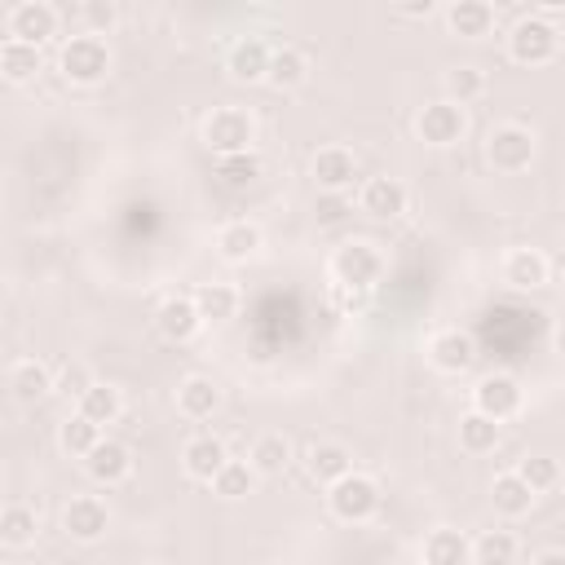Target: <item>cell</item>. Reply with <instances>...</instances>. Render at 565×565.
Masks as SVG:
<instances>
[{
	"mask_svg": "<svg viewBox=\"0 0 565 565\" xmlns=\"http://www.w3.org/2000/svg\"><path fill=\"white\" fill-rule=\"evenodd\" d=\"M521 552L512 530H486L481 539H472V561L477 565H512Z\"/></svg>",
	"mask_w": 565,
	"mask_h": 565,
	"instance_id": "836d02e7",
	"label": "cell"
},
{
	"mask_svg": "<svg viewBox=\"0 0 565 565\" xmlns=\"http://www.w3.org/2000/svg\"><path fill=\"white\" fill-rule=\"evenodd\" d=\"M57 9L49 4V0H18L13 9H9V18H4V31H9V40H22V44H44V40H53L57 35Z\"/></svg>",
	"mask_w": 565,
	"mask_h": 565,
	"instance_id": "9c48e42d",
	"label": "cell"
},
{
	"mask_svg": "<svg viewBox=\"0 0 565 565\" xmlns=\"http://www.w3.org/2000/svg\"><path fill=\"white\" fill-rule=\"evenodd\" d=\"M79 13H84V26H88L93 35H106V31L119 22V9H115L110 0H88Z\"/></svg>",
	"mask_w": 565,
	"mask_h": 565,
	"instance_id": "ab89813d",
	"label": "cell"
},
{
	"mask_svg": "<svg viewBox=\"0 0 565 565\" xmlns=\"http://www.w3.org/2000/svg\"><path fill=\"white\" fill-rule=\"evenodd\" d=\"M9 393L22 406H35L49 393H57V371H49V362H40V358H18L9 366Z\"/></svg>",
	"mask_w": 565,
	"mask_h": 565,
	"instance_id": "9a60e30c",
	"label": "cell"
},
{
	"mask_svg": "<svg viewBox=\"0 0 565 565\" xmlns=\"http://www.w3.org/2000/svg\"><path fill=\"white\" fill-rule=\"evenodd\" d=\"M472 358H477V340H472L468 331H459V327H441V331L428 340V362H433V371H441V375L468 371Z\"/></svg>",
	"mask_w": 565,
	"mask_h": 565,
	"instance_id": "4fadbf2b",
	"label": "cell"
},
{
	"mask_svg": "<svg viewBox=\"0 0 565 565\" xmlns=\"http://www.w3.org/2000/svg\"><path fill=\"white\" fill-rule=\"evenodd\" d=\"M384 274V256L371 247V243H344L335 256H331V282L335 287H349V291H371Z\"/></svg>",
	"mask_w": 565,
	"mask_h": 565,
	"instance_id": "5b68a950",
	"label": "cell"
},
{
	"mask_svg": "<svg viewBox=\"0 0 565 565\" xmlns=\"http://www.w3.org/2000/svg\"><path fill=\"white\" fill-rule=\"evenodd\" d=\"M340 216H344V194H322L318 199V221L322 225H335Z\"/></svg>",
	"mask_w": 565,
	"mask_h": 565,
	"instance_id": "60d3db41",
	"label": "cell"
},
{
	"mask_svg": "<svg viewBox=\"0 0 565 565\" xmlns=\"http://www.w3.org/2000/svg\"><path fill=\"white\" fill-rule=\"evenodd\" d=\"M57 71H62L66 84H79V88L102 84L106 71H110V49H106V40L93 35V31L71 35V40L57 49Z\"/></svg>",
	"mask_w": 565,
	"mask_h": 565,
	"instance_id": "7a4b0ae2",
	"label": "cell"
},
{
	"mask_svg": "<svg viewBox=\"0 0 565 565\" xmlns=\"http://www.w3.org/2000/svg\"><path fill=\"white\" fill-rule=\"evenodd\" d=\"M419 561L424 565H472V539L455 525H437V530L424 534Z\"/></svg>",
	"mask_w": 565,
	"mask_h": 565,
	"instance_id": "d6986e66",
	"label": "cell"
},
{
	"mask_svg": "<svg viewBox=\"0 0 565 565\" xmlns=\"http://www.w3.org/2000/svg\"><path fill=\"white\" fill-rule=\"evenodd\" d=\"M459 446H463L468 455H490V450L499 446V424H494L490 415H481V411H468V415L459 419Z\"/></svg>",
	"mask_w": 565,
	"mask_h": 565,
	"instance_id": "d6a6232c",
	"label": "cell"
},
{
	"mask_svg": "<svg viewBox=\"0 0 565 565\" xmlns=\"http://www.w3.org/2000/svg\"><path fill=\"white\" fill-rule=\"evenodd\" d=\"M252 486H256V472H252V463H243V459H230L221 472H216V481H212V494H221V499H247L252 494Z\"/></svg>",
	"mask_w": 565,
	"mask_h": 565,
	"instance_id": "74e56055",
	"label": "cell"
},
{
	"mask_svg": "<svg viewBox=\"0 0 565 565\" xmlns=\"http://www.w3.org/2000/svg\"><path fill=\"white\" fill-rule=\"evenodd\" d=\"M521 406H525V388H521L508 371H494V375H486V380L472 388V411L490 415L494 424H508L512 415H521Z\"/></svg>",
	"mask_w": 565,
	"mask_h": 565,
	"instance_id": "ba28073f",
	"label": "cell"
},
{
	"mask_svg": "<svg viewBox=\"0 0 565 565\" xmlns=\"http://www.w3.org/2000/svg\"><path fill=\"white\" fill-rule=\"evenodd\" d=\"M463 132H468V110L455 106V102H446V97L419 106V115H415V137H419L424 146L446 150V146L463 141Z\"/></svg>",
	"mask_w": 565,
	"mask_h": 565,
	"instance_id": "52a82bcc",
	"label": "cell"
},
{
	"mask_svg": "<svg viewBox=\"0 0 565 565\" xmlns=\"http://www.w3.org/2000/svg\"><path fill=\"white\" fill-rule=\"evenodd\" d=\"M441 88H446V102L468 106V102H477L486 93V71L481 66H450L441 75Z\"/></svg>",
	"mask_w": 565,
	"mask_h": 565,
	"instance_id": "e575fe53",
	"label": "cell"
},
{
	"mask_svg": "<svg viewBox=\"0 0 565 565\" xmlns=\"http://www.w3.org/2000/svg\"><path fill=\"white\" fill-rule=\"evenodd\" d=\"M556 13H565V0H543V4L534 9V18H547V22H552Z\"/></svg>",
	"mask_w": 565,
	"mask_h": 565,
	"instance_id": "ee69618b",
	"label": "cell"
},
{
	"mask_svg": "<svg viewBox=\"0 0 565 565\" xmlns=\"http://www.w3.org/2000/svg\"><path fill=\"white\" fill-rule=\"evenodd\" d=\"M154 565H159V561H154Z\"/></svg>",
	"mask_w": 565,
	"mask_h": 565,
	"instance_id": "bcb514c9",
	"label": "cell"
},
{
	"mask_svg": "<svg viewBox=\"0 0 565 565\" xmlns=\"http://www.w3.org/2000/svg\"><path fill=\"white\" fill-rule=\"evenodd\" d=\"M397 18H428L433 13V0H415V4H393Z\"/></svg>",
	"mask_w": 565,
	"mask_h": 565,
	"instance_id": "b9f144b4",
	"label": "cell"
},
{
	"mask_svg": "<svg viewBox=\"0 0 565 565\" xmlns=\"http://www.w3.org/2000/svg\"><path fill=\"white\" fill-rule=\"evenodd\" d=\"M84 472H88L97 486H119V481L132 477V450H128L124 441H115V437H102V441L93 446V455L84 459Z\"/></svg>",
	"mask_w": 565,
	"mask_h": 565,
	"instance_id": "ac0fdd59",
	"label": "cell"
},
{
	"mask_svg": "<svg viewBox=\"0 0 565 565\" xmlns=\"http://www.w3.org/2000/svg\"><path fill=\"white\" fill-rule=\"evenodd\" d=\"M305 468H309V477H313L318 486H335L340 477L353 472V455H349L340 441H318V446L305 455Z\"/></svg>",
	"mask_w": 565,
	"mask_h": 565,
	"instance_id": "d4e9b609",
	"label": "cell"
},
{
	"mask_svg": "<svg viewBox=\"0 0 565 565\" xmlns=\"http://www.w3.org/2000/svg\"><path fill=\"white\" fill-rule=\"evenodd\" d=\"M194 305H199V318L203 322L221 327V322H230L238 313V291L230 282H199L194 287Z\"/></svg>",
	"mask_w": 565,
	"mask_h": 565,
	"instance_id": "4316f807",
	"label": "cell"
},
{
	"mask_svg": "<svg viewBox=\"0 0 565 565\" xmlns=\"http://www.w3.org/2000/svg\"><path fill=\"white\" fill-rule=\"evenodd\" d=\"M534 132L530 128H521V124H499V128H490L486 132V159H490V168L494 172H525L530 163H534Z\"/></svg>",
	"mask_w": 565,
	"mask_h": 565,
	"instance_id": "8992f818",
	"label": "cell"
},
{
	"mask_svg": "<svg viewBox=\"0 0 565 565\" xmlns=\"http://www.w3.org/2000/svg\"><path fill=\"white\" fill-rule=\"evenodd\" d=\"M530 565H565V547H543Z\"/></svg>",
	"mask_w": 565,
	"mask_h": 565,
	"instance_id": "7bdbcfd3",
	"label": "cell"
},
{
	"mask_svg": "<svg viewBox=\"0 0 565 565\" xmlns=\"http://www.w3.org/2000/svg\"><path fill=\"white\" fill-rule=\"evenodd\" d=\"M154 327H159L163 340H172V344H190L207 322L199 318L194 296H168V300H159V309H154Z\"/></svg>",
	"mask_w": 565,
	"mask_h": 565,
	"instance_id": "7c38bea8",
	"label": "cell"
},
{
	"mask_svg": "<svg viewBox=\"0 0 565 565\" xmlns=\"http://www.w3.org/2000/svg\"><path fill=\"white\" fill-rule=\"evenodd\" d=\"M309 172H313V185H318L322 194H349L353 181H358V159H353L349 146H322V150L313 154Z\"/></svg>",
	"mask_w": 565,
	"mask_h": 565,
	"instance_id": "8fae6325",
	"label": "cell"
},
{
	"mask_svg": "<svg viewBox=\"0 0 565 565\" xmlns=\"http://www.w3.org/2000/svg\"><path fill=\"white\" fill-rule=\"evenodd\" d=\"M97 441H102V428H97L93 419H84L79 411H75V415H66V419L57 424V446H62L71 459H88Z\"/></svg>",
	"mask_w": 565,
	"mask_h": 565,
	"instance_id": "4dcf8cb0",
	"label": "cell"
},
{
	"mask_svg": "<svg viewBox=\"0 0 565 565\" xmlns=\"http://www.w3.org/2000/svg\"><path fill=\"white\" fill-rule=\"evenodd\" d=\"M534 499H539V494L516 477V468H512V472H499V477L490 481V503H494V512L508 516V521L525 516V512L534 508Z\"/></svg>",
	"mask_w": 565,
	"mask_h": 565,
	"instance_id": "cb8c5ba5",
	"label": "cell"
},
{
	"mask_svg": "<svg viewBox=\"0 0 565 565\" xmlns=\"http://www.w3.org/2000/svg\"><path fill=\"white\" fill-rule=\"evenodd\" d=\"M260 177V154L247 150V154H230V159H216V181L225 190H247L252 181Z\"/></svg>",
	"mask_w": 565,
	"mask_h": 565,
	"instance_id": "d590c367",
	"label": "cell"
},
{
	"mask_svg": "<svg viewBox=\"0 0 565 565\" xmlns=\"http://www.w3.org/2000/svg\"><path fill=\"white\" fill-rule=\"evenodd\" d=\"M252 141H256V119H252L243 106H216V110L203 119V146H207L216 159L247 154Z\"/></svg>",
	"mask_w": 565,
	"mask_h": 565,
	"instance_id": "3957f363",
	"label": "cell"
},
{
	"mask_svg": "<svg viewBox=\"0 0 565 565\" xmlns=\"http://www.w3.org/2000/svg\"><path fill=\"white\" fill-rule=\"evenodd\" d=\"M552 344H556V353L565 358V322H556V331H552Z\"/></svg>",
	"mask_w": 565,
	"mask_h": 565,
	"instance_id": "f6af8a7d",
	"label": "cell"
},
{
	"mask_svg": "<svg viewBox=\"0 0 565 565\" xmlns=\"http://www.w3.org/2000/svg\"><path fill=\"white\" fill-rule=\"evenodd\" d=\"M441 18H446L450 35H463V40H481L494 31V4H486V0H455L441 9Z\"/></svg>",
	"mask_w": 565,
	"mask_h": 565,
	"instance_id": "7402d4cb",
	"label": "cell"
},
{
	"mask_svg": "<svg viewBox=\"0 0 565 565\" xmlns=\"http://www.w3.org/2000/svg\"><path fill=\"white\" fill-rule=\"evenodd\" d=\"M230 463V450H225V441L221 437H212V433H199V437H190L185 441V450H181V468H185V477H194V481H216V472Z\"/></svg>",
	"mask_w": 565,
	"mask_h": 565,
	"instance_id": "e0dca14e",
	"label": "cell"
},
{
	"mask_svg": "<svg viewBox=\"0 0 565 565\" xmlns=\"http://www.w3.org/2000/svg\"><path fill=\"white\" fill-rule=\"evenodd\" d=\"M35 534H40V512L31 503H4V512H0V543L4 547H26V543H35Z\"/></svg>",
	"mask_w": 565,
	"mask_h": 565,
	"instance_id": "f1b7e54d",
	"label": "cell"
},
{
	"mask_svg": "<svg viewBox=\"0 0 565 565\" xmlns=\"http://www.w3.org/2000/svg\"><path fill=\"white\" fill-rule=\"evenodd\" d=\"M561 53V31L547 22V18H516L512 31H508V57L521 62V66H547L552 57Z\"/></svg>",
	"mask_w": 565,
	"mask_h": 565,
	"instance_id": "277c9868",
	"label": "cell"
},
{
	"mask_svg": "<svg viewBox=\"0 0 565 565\" xmlns=\"http://www.w3.org/2000/svg\"><path fill=\"white\" fill-rule=\"evenodd\" d=\"M62 530H66V539H75V543H97V539L110 530V508H106V499H97V494H75V499L62 508Z\"/></svg>",
	"mask_w": 565,
	"mask_h": 565,
	"instance_id": "30bf717a",
	"label": "cell"
},
{
	"mask_svg": "<svg viewBox=\"0 0 565 565\" xmlns=\"http://www.w3.org/2000/svg\"><path fill=\"white\" fill-rule=\"evenodd\" d=\"M247 463H252L256 477H278L291 463V441L282 433H260L247 450Z\"/></svg>",
	"mask_w": 565,
	"mask_h": 565,
	"instance_id": "83f0119b",
	"label": "cell"
},
{
	"mask_svg": "<svg viewBox=\"0 0 565 565\" xmlns=\"http://www.w3.org/2000/svg\"><path fill=\"white\" fill-rule=\"evenodd\" d=\"M499 274H503V282L516 287V291H539V287H547V278H552V260H547L539 247H512V252L503 256Z\"/></svg>",
	"mask_w": 565,
	"mask_h": 565,
	"instance_id": "5bb4252c",
	"label": "cell"
},
{
	"mask_svg": "<svg viewBox=\"0 0 565 565\" xmlns=\"http://www.w3.org/2000/svg\"><path fill=\"white\" fill-rule=\"evenodd\" d=\"M177 411L185 419H212L221 411V384L207 375H185L177 384Z\"/></svg>",
	"mask_w": 565,
	"mask_h": 565,
	"instance_id": "603a6c76",
	"label": "cell"
},
{
	"mask_svg": "<svg viewBox=\"0 0 565 565\" xmlns=\"http://www.w3.org/2000/svg\"><path fill=\"white\" fill-rule=\"evenodd\" d=\"M93 384H97V380H93V371H88L84 362H66V366H57V393H62V397H75V402H79Z\"/></svg>",
	"mask_w": 565,
	"mask_h": 565,
	"instance_id": "f35d334b",
	"label": "cell"
},
{
	"mask_svg": "<svg viewBox=\"0 0 565 565\" xmlns=\"http://www.w3.org/2000/svg\"><path fill=\"white\" fill-rule=\"evenodd\" d=\"M380 503H384L380 481L366 477V472H358V468H353L349 477H340L335 486H327V508H331V516L344 521V525H366V521L380 512Z\"/></svg>",
	"mask_w": 565,
	"mask_h": 565,
	"instance_id": "6da1fadb",
	"label": "cell"
},
{
	"mask_svg": "<svg viewBox=\"0 0 565 565\" xmlns=\"http://www.w3.org/2000/svg\"><path fill=\"white\" fill-rule=\"evenodd\" d=\"M75 406H79V415H84V419H93V424L102 428V424H115V419H119L124 397H119V388H115V384H93Z\"/></svg>",
	"mask_w": 565,
	"mask_h": 565,
	"instance_id": "1f68e13d",
	"label": "cell"
},
{
	"mask_svg": "<svg viewBox=\"0 0 565 565\" xmlns=\"http://www.w3.org/2000/svg\"><path fill=\"white\" fill-rule=\"evenodd\" d=\"M305 79H309V57H305L296 44H282V49H274L265 84H269V88H278V93H287V88H300Z\"/></svg>",
	"mask_w": 565,
	"mask_h": 565,
	"instance_id": "484cf974",
	"label": "cell"
},
{
	"mask_svg": "<svg viewBox=\"0 0 565 565\" xmlns=\"http://www.w3.org/2000/svg\"><path fill=\"white\" fill-rule=\"evenodd\" d=\"M516 477H521L534 494H547V490L561 486V463H556L552 455H525V459L516 463Z\"/></svg>",
	"mask_w": 565,
	"mask_h": 565,
	"instance_id": "8d00e7d4",
	"label": "cell"
},
{
	"mask_svg": "<svg viewBox=\"0 0 565 565\" xmlns=\"http://www.w3.org/2000/svg\"><path fill=\"white\" fill-rule=\"evenodd\" d=\"M269 57H274V49L252 35V40H238V44L225 53V71H230L234 84H256V79L269 75Z\"/></svg>",
	"mask_w": 565,
	"mask_h": 565,
	"instance_id": "44dd1931",
	"label": "cell"
},
{
	"mask_svg": "<svg viewBox=\"0 0 565 565\" xmlns=\"http://www.w3.org/2000/svg\"><path fill=\"white\" fill-rule=\"evenodd\" d=\"M40 66H44V57H40L35 44H22V40H4V44H0V75H4L9 84L35 79Z\"/></svg>",
	"mask_w": 565,
	"mask_h": 565,
	"instance_id": "f546056e",
	"label": "cell"
},
{
	"mask_svg": "<svg viewBox=\"0 0 565 565\" xmlns=\"http://www.w3.org/2000/svg\"><path fill=\"white\" fill-rule=\"evenodd\" d=\"M260 247H265V234L256 221H225L216 230V256L225 265H247L260 256Z\"/></svg>",
	"mask_w": 565,
	"mask_h": 565,
	"instance_id": "2e32d148",
	"label": "cell"
},
{
	"mask_svg": "<svg viewBox=\"0 0 565 565\" xmlns=\"http://www.w3.org/2000/svg\"><path fill=\"white\" fill-rule=\"evenodd\" d=\"M358 207L366 216H375V221H393V216L406 212V185L397 177H371L358 190Z\"/></svg>",
	"mask_w": 565,
	"mask_h": 565,
	"instance_id": "ffe728a7",
	"label": "cell"
}]
</instances>
